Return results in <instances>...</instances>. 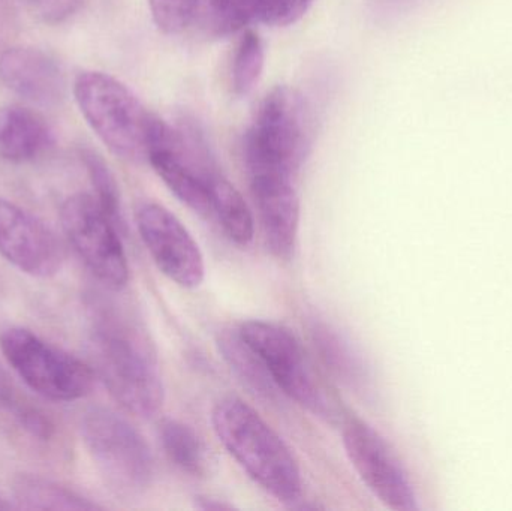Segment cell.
<instances>
[{
  "label": "cell",
  "instance_id": "cell-18",
  "mask_svg": "<svg viewBox=\"0 0 512 511\" xmlns=\"http://www.w3.org/2000/svg\"><path fill=\"white\" fill-rule=\"evenodd\" d=\"M162 449L171 462L192 477H206L210 470L209 450L197 432L180 422L167 419L159 426Z\"/></svg>",
  "mask_w": 512,
  "mask_h": 511
},
{
  "label": "cell",
  "instance_id": "cell-10",
  "mask_svg": "<svg viewBox=\"0 0 512 511\" xmlns=\"http://www.w3.org/2000/svg\"><path fill=\"white\" fill-rule=\"evenodd\" d=\"M343 447L364 485L388 509H418L417 495L405 468L372 426L363 420H349L343 428Z\"/></svg>",
  "mask_w": 512,
  "mask_h": 511
},
{
  "label": "cell",
  "instance_id": "cell-6",
  "mask_svg": "<svg viewBox=\"0 0 512 511\" xmlns=\"http://www.w3.org/2000/svg\"><path fill=\"white\" fill-rule=\"evenodd\" d=\"M0 350L9 368L42 398L74 402L86 398L95 387L96 372L87 363L32 330L23 327L3 330Z\"/></svg>",
  "mask_w": 512,
  "mask_h": 511
},
{
  "label": "cell",
  "instance_id": "cell-14",
  "mask_svg": "<svg viewBox=\"0 0 512 511\" xmlns=\"http://www.w3.org/2000/svg\"><path fill=\"white\" fill-rule=\"evenodd\" d=\"M0 80L9 90L39 105H56L65 96L59 63L39 48L12 47L0 54Z\"/></svg>",
  "mask_w": 512,
  "mask_h": 511
},
{
  "label": "cell",
  "instance_id": "cell-11",
  "mask_svg": "<svg viewBox=\"0 0 512 511\" xmlns=\"http://www.w3.org/2000/svg\"><path fill=\"white\" fill-rule=\"evenodd\" d=\"M135 218L158 269L180 287H200L206 276L203 252L179 218L156 203L143 204Z\"/></svg>",
  "mask_w": 512,
  "mask_h": 511
},
{
  "label": "cell",
  "instance_id": "cell-13",
  "mask_svg": "<svg viewBox=\"0 0 512 511\" xmlns=\"http://www.w3.org/2000/svg\"><path fill=\"white\" fill-rule=\"evenodd\" d=\"M249 180L267 248L274 257L289 260L300 224V200L294 177L256 171L249 173Z\"/></svg>",
  "mask_w": 512,
  "mask_h": 511
},
{
  "label": "cell",
  "instance_id": "cell-24",
  "mask_svg": "<svg viewBox=\"0 0 512 511\" xmlns=\"http://www.w3.org/2000/svg\"><path fill=\"white\" fill-rule=\"evenodd\" d=\"M81 161H83L90 182H92L93 189H95L93 197L101 204L102 209L107 213L108 218L116 224V227L123 230L122 201H120L119 186H117L110 168L105 164L104 159L92 150H83Z\"/></svg>",
  "mask_w": 512,
  "mask_h": 511
},
{
  "label": "cell",
  "instance_id": "cell-17",
  "mask_svg": "<svg viewBox=\"0 0 512 511\" xmlns=\"http://www.w3.org/2000/svg\"><path fill=\"white\" fill-rule=\"evenodd\" d=\"M12 500L15 507L24 510H101L102 506L93 503L74 489L36 476L17 474L11 483Z\"/></svg>",
  "mask_w": 512,
  "mask_h": 511
},
{
  "label": "cell",
  "instance_id": "cell-2",
  "mask_svg": "<svg viewBox=\"0 0 512 511\" xmlns=\"http://www.w3.org/2000/svg\"><path fill=\"white\" fill-rule=\"evenodd\" d=\"M213 429L237 464L280 503L294 506L303 494L300 468L282 438L239 398H224L212 411Z\"/></svg>",
  "mask_w": 512,
  "mask_h": 511
},
{
  "label": "cell",
  "instance_id": "cell-27",
  "mask_svg": "<svg viewBox=\"0 0 512 511\" xmlns=\"http://www.w3.org/2000/svg\"><path fill=\"white\" fill-rule=\"evenodd\" d=\"M83 2L84 0H29L36 17L50 24L68 20L81 8Z\"/></svg>",
  "mask_w": 512,
  "mask_h": 511
},
{
  "label": "cell",
  "instance_id": "cell-5",
  "mask_svg": "<svg viewBox=\"0 0 512 511\" xmlns=\"http://www.w3.org/2000/svg\"><path fill=\"white\" fill-rule=\"evenodd\" d=\"M80 431L99 476L116 497L134 500L146 494L155 477V459L129 420L110 408H90Z\"/></svg>",
  "mask_w": 512,
  "mask_h": 511
},
{
  "label": "cell",
  "instance_id": "cell-4",
  "mask_svg": "<svg viewBox=\"0 0 512 511\" xmlns=\"http://www.w3.org/2000/svg\"><path fill=\"white\" fill-rule=\"evenodd\" d=\"M312 147V117L303 96L288 86L265 95L245 137L248 173L270 171L294 177Z\"/></svg>",
  "mask_w": 512,
  "mask_h": 511
},
{
  "label": "cell",
  "instance_id": "cell-29",
  "mask_svg": "<svg viewBox=\"0 0 512 511\" xmlns=\"http://www.w3.org/2000/svg\"><path fill=\"white\" fill-rule=\"evenodd\" d=\"M195 507L204 511L234 510L233 504L219 500V498L207 497V495L195 498Z\"/></svg>",
  "mask_w": 512,
  "mask_h": 511
},
{
  "label": "cell",
  "instance_id": "cell-25",
  "mask_svg": "<svg viewBox=\"0 0 512 511\" xmlns=\"http://www.w3.org/2000/svg\"><path fill=\"white\" fill-rule=\"evenodd\" d=\"M203 0H147L153 23L167 35H179L194 21Z\"/></svg>",
  "mask_w": 512,
  "mask_h": 511
},
{
  "label": "cell",
  "instance_id": "cell-19",
  "mask_svg": "<svg viewBox=\"0 0 512 511\" xmlns=\"http://www.w3.org/2000/svg\"><path fill=\"white\" fill-rule=\"evenodd\" d=\"M212 215L216 216L227 236L240 246L254 240V216L236 186L219 174L212 185Z\"/></svg>",
  "mask_w": 512,
  "mask_h": 511
},
{
  "label": "cell",
  "instance_id": "cell-7",
  "mask_svg": "<svg viewBox=\"0 0 512 511\" xmlns=\"http://www.w3.org/2000/svg\"><path fill=\"white\" fill-rule=\"evenodd\" d=\"M239 333L264 363L277 390L315 416L336 417L333 401L289 330L268 321L251 320L240 326Z\"/></svg>",
  "mask_w": 512,
  "mask_h": 511
},
{
  "label": "cell",
  "instance_id": "cell-9",
  "mask_svg": "<svg viewBox=\"0 0 512 511\" xmlns=\"http://www.w3.org/2000/svg\"><path fill=\"white\" fill-rule=\"evenodd\" d=\"M60 221L78 257L99 282L119 291L129 282V264L119 228L90 194L71 195L60 209Z\"/></svg>",
  "mask_w": 512,
  "mask_h": 511
},
{
  "label": "cell",
  "instance_id": "cell-22",
  "mask_svg": "<svg viewBox=\"0 0 512 511\" xmlns=\"http://www.w3.org/2000/svg\"><path fill=\"white\" fill-rule=\"evenodd\" d=\"M259 0H207V27L218 36H230L258 23Z\"/></svg>",
  "mask_w": 512,
  "mask_h": 511
},
{
  "label": "cell",
  "instance_id": "cell-30",
  "mask_svg": "<svg viewBox=\"0 0 512 511\" xmlns=\"http://www.w3.org/2000/svg\"><path fill=\"white\" fill-rule=\"evenodd\" d=\"M15 507L14 504L9 503L8 498L0 492V510H9Z\"/></svg>",
  "mask_w": 512,
  "mask_h": 511
},
{
  "label": "cell",
  "instance_id": "cell-15",
  "mask_svg": "<svg viewBox=\"0 0 512 511\" xmlns=\"http://www.w3.org/2000/svg\"><path fill=\"white\" fill-rule=\"evenodd\" d=\"M53 131L47 120L23 105L0 107V156L14 164L41 158L53 146Z\"/></svg>",
  "mask_w": 512,
  "mask_h": 511
},
{
  "label": "cell",
  "instance_id": "cell-8",
  "mask_svg": "<svg viewBox=\"0 0 512 511\" xmlns=\"http://www.w3.org/2000/svg\"><path fill=\"white\" fill-rule=\"evenodd\" d=\"M149 164L182 203L201 215H212V185L221 170L195 129L174 128L161 119Z\"/></svg>",
  "mask_w": 512,
  "mask_h": 511
},
{
  "label": "cell",
  "instance_id": "cell-26",
  "mask_svg": "<svg viewBox=\"0 0 512 511\" xmlns=\"http://www.w3.org/2000/svg\"><path fill=\"white\" fill-rule=\"evenodd\" d=\"M313 0H259L258 23L286 27L297 23L312 6Z\"/></svg>",
  "mask_w": 512,
  "mask_h": 511
},
{
  "label": "cell",
  "instance_id": "cell-21",
  "mask_svg": "<svg viewBox=\"0 0 512 511\" xmlns=\"http://www.w3.org/2000/svg\"><path fill=\"white\" fill-rule=\"evenodd\" d=\"M265 51L261 36L252 29L243 30L231 66V86L237 96L254 90L264 69Z\"/></svg>",
  "mask_w": 512,
  "mask_h": 511
},
{
  "label": "cell",
  "instance_id": "cell-16",
  "mask_svg": "<svg viewBox=\"0 0 512 511\" xmlns=\"http://www.w3.org/2000/svg\"><path fill=\"white\" fill-rule=\"evenodd\" d=\"M0 417L15 431L38 444H48L56 438L53 417L39 407L0 365Z\"/></svg>",
  "mask_w": 512,
  "mask_h": 511
},
{
  "label": "cell",
  "instance_id": "cell-20",
  "mask_svg": "<svg viewBox=\"0 0 512 511\" xmlns=\"http://www.w3.org/2000/svg\"><path fill=\"white\" fill-rule=\"evenodd\" d=\"M218 347L230 368L236 372L243 383H246V386L251 387L258 395L273 398L277 390L276 384L271 380L267 368L256 356L255 351L243 341L239 330L237 332L224 330L219 335Z\"/></svg>",
  "mask_w": 512,
  "mask_h": 511
},
{
  "label": "cell",
  "instance_id": "cell-12",
  "mask_svg": "<svg viewBox=\"0 0 512 511\" xmlns=\"http://www.w3.org/2000/svg\"><path fill=\"white\" fill-rule=\"evenodd\" d=\"M0 255L33 278L57 275L65 261V249L56 234L5 198H0Z\"/></svg>",
  "mask_w": 512,
  "mask_h": 511
},
{
  "label": "cell",
  "instance_id": "cell-1",
  "mask_svg": "<svg viewBox=\"0 0 512 511\" xmlns=\"http://www.w3.org/2000/svg\"><path fill=\"white\" fill-rule=\"evenodd\" d=\"M96 372L114 399L134 416L149 419L165 401L156 350L147 333L120 312L102 309L93 321Z\"/></svg>",
  "mask_w": 512,
  "mask_h": 511
},
{
  "label": "cell",
  "instance_id": "cell-23",
  "mask_svg": "<svg viewBox=\"0 0 512 511\" xmlns=\"http://www.w3.org/2000/svg\"><path fill=\"white\" fill-rule=\"evenodd\" d=\"M316 345L321 351L322 359L331 366L334 372L343 380L348 381L351 386L355 383L364 384L366 381V371L361 365L360 359L355 357L351 348L334 333L330 327L319 326L313 329Z\"/></svg>",
  "mask_w": 512,
  "mask_h": 511
},
{
  "label": "cell",
  "instance_id": "cell-28",
  "mask_svg": "<svg viewBox=\"0 0 512 511\" xmlns=\"http://www.w3.org/2000/svg\"><path fill=\"white\" fill-rule=\"evenodd\" d=\"M427 2V0H379L384 15H402L403 12L411 11V9L417 8L421 3Z\"/></svg>",
  "mask_w": 512,
  "mask_h": 511
},
{
  "label": "cell",
  "instance_id": "cell-3",
  "mask_svg": "<svg viewBox=\"0 0 512 511\" xmlns=\"http://www.w3.org/2000/svg\"><path fill=\"white\" fill-rule=\"evenodd\" d=\"M74 96L92 131L114 155L134 164L149 162L161 119L126 84L105 72L84 71L75 78Z\"/></svg>",
  "mask_w": 512,
  "mask_h": 511
}]
</instances>
